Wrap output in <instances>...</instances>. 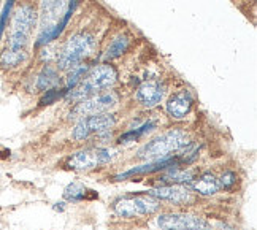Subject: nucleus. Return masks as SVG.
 <instances>
[{
	"instance_id": "20",
	"label": "nucleus",
	"mask_w": 257,
	"mask_h": 230,
	"mask_svg": "<svg viewBox=\"0 0 257 230\" xmlns=\"http://www.w3.org/2000/svg\"><path fill=\"white\" fill-rule=\"evenodd\" d=\"M91 70V67H89V64L86 62H81V64H78L75 67H72L70 70H67L68 75L65 78V91H72V89L81 81V79L86 76V73Z\"/></svg>"
},
{
	"instance_id": "4",
	"label": "nucleus",
	"mask_w": 257,
	"mask_h": 230,
	"mask_svg": "<svg viewBox=\"0 0 257 230\" xmlns=\"http://www.w3.org/2000/svg\"><path fill=\"white\" fill-rule=\"evenodd\" d=\"M95 48V40L89 34H75L67 40L57 56L59 70H70L81 64L87 56H91Z\"/></svg>"
},
{
	"instance_id": "19",
	"label": "nucleus",
	"mask_w": 257,
	"mask_h": 230,
	"mask_svg": "<svg viewBox=\"0 0 257 230\" xmlns=\"http://www.w3.org/2000/svg\"><path fill=\"white\" fill-rule=\"evenodd\" d=\"M128 48V37L127 35H117L113 42L108 45L106 51L103 54L105 61H113V59L121 57Z\"/></svg>"
},
{
	"instance_id": "5",
	"label": "nucleus",
	"mask_w": 257,
	"mask_h": 230,
	"mask_svg": "<svg viewBox=\"0 0 257 230\" xmlns=\"http://www.w3.org/2000/svg\"><path fill=\"white\" fill-rule=\"evenodd\" d=\"M65 0H42L40 5V15H38V32L35 48L46 46L51 43V34L56 29V26L61 23L65 13Z\"/></svg>"
},
{
	"instance_id": "3",
	"label": "nucleus",
	"mask_w": 257,
	"mask_h": 230,
	"mask_svg": "<svg viewBox=\"0 0 257 230\" xmlns=\"http://www.w3.org/2000/svg\"><path fill=\"white\" fill-rule=\"evenodd\" d=\"M189 138H187L186 132L183 131H170L165 132L161 137H157L151 140L150 143H146L138 149V159H143V161H157V159H165L169 157L172 153H178L181 149L189 145Z\"/></svg>"
},
{
	"instance_id": "18",
	"label": "nucleus",
	"mask_w": 257,
	"mask_h": 230,
	"mask_svg": "<svg viewBox=\"0 0 257 230\" xmlns=\"http://www.w3.org/2000/svg\"><path fill=\"white\" fill-rule=\"evenodd\" d=\"M59 84V75H57V70L53 68L51 65H46L43 67V70L40 72V75L37 76V83L35 87L38 91H48V89L56 87Z\"/></svg>"
},
{
	"instance_id": "16",
	"label": "nucleus",
	"mask_w": 257,
	"mask_h": 230,
	"mask_svg": "<svg viewBox=\"0 0 257 230\" xmlns=\"http://www.w3.org/2000/svg\"><path fill=\"white\" fill-rule=\"evenodd\" d=\"M162 175V181L167 184H181V186H187L192 179H194V172L192 170H181V168H167L164 170Z\"/></svg>"
},
{
	"instance_id": "13",
	"label": "nucleus",
	"mask_w": 257,
	"mask_h": 230,
	"mask_svg": "<svg viewBox=\"0 0 257 230\" xmlns=\"http://www.w3.org/2000/svg\"><path fill=\"white\" fill-rule=\"evenodd\" d=\"M181 162L180 159L176 157H165V159H157V161H150L145 165H138V167H134L131 170H127V172L117 175L114 179L116 181H122V179H127L134 175H150V173H156V172H162V170H167V168H175V167H180Z\"/></svg>"
},
{
	"instance_id": "7",
	"label": "nucleus",
	"mask_w": 257,
	"mask_h": 230,
	"mask_svg": "<svg viewBox=\"0 0 257 230\" xmlns=\"http://www.w3.org/2000/svg\"><path fill=\"white\" fill-rule=\"evenodd\" d=\"M116 151L110 148H87L73 154L67 162V168L75 172H87L98 165H105L114 157Z\"/></svg>"
},
{
	"instance_id": "6",
	"label": "nucleus",
	"mask_w": 257,
	"mask_h": 230,
	"mask_svg": "<svg viewBox=\"0 0 257 230\" xmlns=\"http://www.w3.org/2000/svg\"><path fill=\"white\" fill-rule=\"evenodd\" d=\"M114 213L121 217H135L143 214H154L161 208V200L150 194H135L117 198L114 205Z\"/></svg>"
},
{
	"instance_id": "17",
	"label": "nucleus",
	"mask_w": 257,
	"mask_h": 230,
	"mask_svg": "<svg viewBox=\"0 0 257 230\" xmlns=\"http://www.w3.org/2000/svg\"><path fill=\"white\" fill-rule=\"evenodd\" d=\"M157 127V121H148L142 126H138L135 129H131V131H127L125 134H122L119 138H117V143L119 145H128L132 142H137L138 138L145 137L146 134H150L151 131Z\"/></svg>"
},
{
	"instance_id": "25",
	"label": "nucleus",
	"mask_w": 257,
	"mask_h": 230,
	"mask_svg": "<svg viewBox=\"0 0 257 230\" xmlns=\"http://www.w3.org/2000/svg\"><path fill=\"white\" fill-rule=\"evenodd\" d=\"M64 202H61V203H56L54 205V209H56V211H64Z\"/></svg>"
},
{
	"instance_id": "1",
	"label": "nucleus",
	"mask_w": 257,
	"mask_h": 230,
	"mask_svg": "<svg viewBox=\"0 0 257 230\" xmlns=\"http://www.w3.org/2000/svg\"><path fill=\"white\" fill-rule=\"evenodd\" d=\"M35 24L37 12L32 5L24 4L18 7L15 13H12L7 48L0 54V65L4 68H15L27 59V45Z\"/></svg>"
},
{
	"instance_id": "23",
	"label": "nucleus",
	"mask_w": 257,
	"mask_h": 230,
	"mask_svg": "<svg viewBox=\"0 0 257 230\" xmlns=\"http://www.w3.org/2000/svg\"><path fill=\"white\" fill-rule=\"evenodd\" d=\"M67 94L65 87H51L48 89V91H45L43 97L40 98V105H53L54 102H57L59 98L64 97Z\"/></svg>"
},
{
	"instance_id": "22",
	"label": "nucleus",
	"mask_w": 257,
	"mask_h": 230,
	"mask_svg": "<svg viewBox=\"0 0 257 230\" xmlns=\"http://www.w3.org/2000/svg\"><path fill=\"white\" fill-rule=\"evenodd\" d=\"M16 0H5L2 10H0V42H2V37L7 31V24H8V19L12 18L13 13V7H15Z\"/></svg>"
},
{
	"instance_id": "21",
	"label": "nucleus",
	"mask_w": 257,
	"mask_h": 230,
	"mask_svg": "<svg viewBox=\"0 0 257 230\" xmlns=\"http://www.w3.org/2000/svg\"><path fill=\"white\" fill-rule=\"evenodd\" d=\"M87 189L81 184V183H70L64 191V198L67 200V202H81V200H84L87 197Z\"/></svg>"
},
{
	"instance_id": "8",
	"label": "nucleus",
	"mask_w": 257,
	"mask_h": 230,
	"mask_svg": "<svg viewBox=\"0 0 257 230\" xmlns=\"http://www.w3.org/2000/svg\"><path fill=\"white\" fill-rule=\"evenodd\" d=\"M116 126V118L111 113H100V114H91L78 119V123L73 129V140L81 142L86 140L91 134H103L110 132V129Z\"/></svg>"
},
{
	"instance_id": "2",
	"label": "nucleus",
	"mask_w": 257,
	"mask_h": 230,
	"mask_svg": "<svg viewBox=\"0 0 257 230\" xmlns=\"http://www.w3.org/2000/svg\"><path fill=\"white\" fill-rule=\"evenodd\" d=\"M116 79H117V72L113 65L110 64L97 65L89 70L81 81L78 83L72 91H68L65 95L67 98L73 100V102H81L84 98L100 94V91L113 87Z\"/></svg>"
},
{
	"instance_id": "15",
	"label": "nucleus",
	"mask_w": 257,
	"mask_h": 230,
	"mask_svg": "<svg viewBox=\"0 0 257 230\" xmlns=\"http://www.w3.org/2000/svg\"><path fill=\"white\" fill-rule=\"evenodd\" d=\"M187 189L200 194L203 197H210L219 191V183H217V179L213 173L206 172V173L200 175L199 178H194L192 181L187 184Z\"/></svg>"
},
{
	"instance_id": "26",
	"label": "nucleus",
	"mask_w": 257,
	"mask_h": 230,
	"mask_svg": "<svg viewBox=\"0 0 257 230\" xmlns=\"http://www.w3.org/2000/svg\"><path fill=\"white\" fill-rule=\"evenodd\" d=\"M219 228H221V230H233L232 227H229L227 224H219Z\"/></svg>"
},
{
	"instance_id": "14",
	"label": "nucleus",
	"mask_w": 257,
	"mask_h": 230,
	"mask_svg": "<svg viewBox=\"0 0 257 230\" xmlns=\"http://www.w3.org/2000/svg\"><path fill=\"white\" fill-rule=\"evenodd\" d=\"M194 106V97L189 91H178L167 100V113L173 119H184Z\"/></svg>"
},
{
	"instance_id": "27",
	"label": "nucleus",
	"mask_w": 257,
	"mask_h": 230,
	"mask_svg": "<svg viewBox=\"0 0 257 230\" xmlns=\"http://www.w3.org/2000/svg\"><path fill=\"white\" fill-rule=\"evenodd\" d=\"M0 10H2V0H0Z\"/></svg>"
},
{
	"instance_id": "24",
	"label": "nucleus",
	"mask_w": 257,
	"mask_h": 230,
	"mask_svg": "<svg viewBox=\"0 0 257 230\" xmlns=\"http://www.w3.org/2000/svg\"><path fill=\"white\" fill-rule=\"evenodd\" d=\"M217 183H219V187L229 191V189H232L236 184V175L233 172H224L221 178L217 179Z\"/></svg>"
},
{
	"instance_id": "11",
	"label": "nucleus",
	"mask_w": 257,
	"mask_h": 230,
	"mask_svg": "<svg viewBox=\"0 0 257 230\" xmlns=\"http://www.w3.org/2000/svg\"><path fill=\"white\" fill-rule=\"evenodd\" d=\"M165 95V87L161 81L157 79H148L143 81L135 91V98L137 102L145 108H153L162 102Z\"/></svg>"
},
{
	"instance_id": "9",
	"label": "nucleus",
	"mask_w": 257,
	"mask_h": 230,
	"mask_svg": "<svg viewBox=\"0 0 257 230\" xmlns=\"http://www.w3.org/2000/svg\"><path fill=\"white\" fill-rule=\"evenodd\" d=\"M119 102V97L116 92H102V94H95L89 98H84L81 102H78V105L72 109L70 118H84V116H91V114H100L110 111L111 108H114Z\"/></svg>"
},
{
	"instance_id": "12",
	"label": "nucleus",
	"mask_w": 257,
	"mask_h": 230,
	"mask_svg": "<svg viewBox=\"0 0 257 230\" xmlns=\"http://www.w3.org/2000/svg\"><path fill=\"white\" fill-rule=\"evenodd\" d=\"M148 194L157 200H164V202H169L173 205H186L192 200L191 191L187 189V186L181 184H164L156 189H151Z\"/></svg>"
},
{
	"instance_id": "10",
	"label": "nucleus",
	"mask_w": 257,
	"mask_h": 230,
	"mask_svg": "<svg viewBox=\"0 0 257 230\" xmlns=\"http://www.w3.org/2000/svg\"><path fill=\"white\" fill-rule=\"evenodd\" d=\"M161 230H211V224L205 217L181 213H164L157 217Z\"/></svg>"
}]
</instances>
